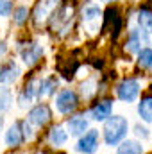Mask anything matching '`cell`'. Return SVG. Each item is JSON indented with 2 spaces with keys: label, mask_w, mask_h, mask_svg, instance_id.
<instances>
[{
  "label": "cell",
  "mask_w": 152,
  "mask_h": 154,
  "mask_svg": "<svg viewBox=\"0 0 152 154\" xmlns=\"http://www.w3.org/2000/svg\"><path fill=\"white\" fill-rule=\"evenodd\" d=\"M129 133V122L122 115H113L104 122V142L109 147H118Z\"/></svg>",
  "instance_id": "obj_1"
},
{
  "label": "cell",
  "mask_w": 152,
  "mask_h": 154,
  "mask_svg": "<svg viewBox=\"0 0 152 154\" xmlns=\"http://www.w3.org/2000/svg\"><path fill=\"white\" fill-rule=\"evenodd\" d=\"M116 95L120 100L123 102H134L140 95V81L134 79V77H127L123 79L118 86H116Z\"/></svg>",
  "instance_id": "obj_2"
},
{
  "label": "cell",
  "mask_w": 152,
  "mask_h": 154,
  "mask_svg": "<svg viewBox=\"0 0 152 154\" xmlns=\"http://www.w3.org/2000/svg\"><path fill=\"white\" fill-rule=\"evenodd\" d=\"M77 106H79V97H77V93L74 90L66 88V90L59 91V95H57V99H56V108H57V111H59L61 115H70V113H74L77 109Z\"/></svg>",
  "instance_id": "obj_3"
},
{
  "label": "cell",
  "mask_w": 152,
  "mask_h": 154,
  "mask_svg": "<svg viewBox=\"0 0 152 154\" xmlns=\"http://www.w3.org/2000/svg\"><path fill=\"white\" fill-rule=\"evenodd\" d=\"M99 138H100V134L97 129H88L82 136H79L75 149L82 154H93L99 149Z\"/></svg>",
  "instance_id": "obj_4"
},
{
  "label": "cell",
  "mask_w": 152,
  "mask_h": 154,
  "mask_svg": "<svg viewBox=\"0 0 152 154\" xmlns=\"http://www.w3.org/2000/svg\"><path fill=\"white\" fill-rule=\"evenodd\" d=\"M59 0H38L36 2V7H34V13H32V20L36 25L45 23L50 16H52V11H56Z\"/></svg>",
  "instance_id": "obj_5"
},
{
  "label": "cell",
  "mask_w": 152,
  "mask_h": 154,
  "mask_svg": "<svg viewBox=\"0 0 152 154\" xmlns=\"http://www.w3.org/2000/svg\"><path fill=\"white\" fill-rule=\"evenodd\" d=\"M25 142V134H23V120H16L13 122V125L5 131V145L11 149L20 147Z\"/></svg>",
  "instance_id": "obj_6"
},
{
  "label": "cell",
  "mask_w": 152,
  "mask_h": 154,
  "mask_svg": "<svg viewBox=\"0 0 152 154\" xmlns=\"http://www.w3.org/2000/svg\"><path fill=\"white\" fill-rule=\"evenodd\" d=\"M52 118V111L47 104H38L34 106L29 115H27V122L31 125H36V127H43L45 124H48V120Z\"/></svg>",
  "instance_id": "obj_7"
},
{
  "label": "cell",
  "mask_w": 152,
  "mask_h": 154,
  "mask_svg": "<svg viewBox=\"0 0 152 154\" xmlns=\"http://www.w3.org/2000/svg\"><path fill=\"white\" fill-rule=\"evenodd\" d=\"M147 39H149V34L145 31H141V29H131L129 38L125 41V50L127 52H132V54H138L143 48L141 45L147 43Z\"/></svg>",
  "instance_id": "obj_8"
},
{
  "label": "cell",
  "mask_w": 152,
  "mask_h": 154,
  "mask_svg": "<svg viewBox=\"0 0 152 154\" xmlns=\"http://www.w3.org/2000/svg\"><path fill=\"white\" fill-rule=\"evenodd\" d=\"M20 54H22V59H23V63L27 65V66H32V65H36L39 59H41V56H43V47L39 45V43H25V47L20 50Z\"/></svg>",
  "instance_id": "obj_9"
},
{
  "label": "cell",
  "mask_w": 152,
  "mask_h": 154,
  "mask_svg": "<svg viewBox=\"0 0 152 154\" xmlns=\"http://www.w3.org/2000/svg\"><path fill=\"white\" fill-rule=\"evenodd\" d=\"M66 133L70 136H82L88 129H90V120L86 118L84 115H77L72 116L68 122H66Z\"/></svg>",
  "instance_id": "obj_10"
},
{
  "label": "cell",
  "mask_w": 152,
  "mask_h": 154,
  "mask_svg": "<svg viewBox=\"0 0 152 154\" xmlns=\"http://www.w3.org/2000/svg\"><path fill=\"white\" fill-rule=\"evenodd\" d=\"M34 99H38V82L29 81L18 95V104H20V108H27L34 102Z\"/></svg>",
  "instance_id": "obj_11"
},
{
  "label": "cell",
  "mask_w": 152,
  "mask_h": 154,
  "mask_svg": "<svg viewBox=\"0 0 152 154\" xmlns=\"http://www.w3.org/2000/svg\"><path fill=\"white\" fill-rule=\"evenodd\" d=\"M20 77V66L14 61L0 65V84H13Z\"/></svg>",
  "instance_id": "obj_12"
},
{
  "label": "cell",
  "mask_w": 152,
  "mask_h": 154,
  "mask_svg": "<svg viewBox=\"0 0 152 154\" xmlns=\"http://www.w3.org/2000/svg\"><path fill=\"white\" fill-rule=\"evenodd\" d=\"M100 18H102V11H100L99 5H88V7L82 11V22H84V25H86L91 32L97 31V25H99Z\"/></svg>",
  "instance_id": "obj_13"
},
{
  "label": "cell",
  "mask_w": 152,
  "mask_h": 154,
  "mask_svg": "<svg viewBox=\"0 0 152 154\" xmlns=\"http://www.w3.org/2000/svg\"><path fill=\"white\" fill-rule=\"evenodd\" d=\"M111 111H113V102L108 100V99L100 100L91 108V118L97 120V122H106L111 116Z\"/></svg>",
  "instance_id": "obj_14"
},
{
  "label": "cell",
  "mask_w": 152,
  "mask_h": 154,
  "mask_svg": "<svg viewBox=\"0 0 152 154\" xmlns=\"http://www.w3.org/2000/svg\"><path fill=\"white\" fill-rule=\"evenodd\" d=\"M56 90H57V79H56V75H48L45 79H41L38 82V99H45V97L54 95Z\"/></svg>",
  "instance_id": "obj_15"
},
{
  "label": "cell",
  "mask_w": 152,
  "mask_h": 154,
  "mask_svg": "<svg viewBox=\"0 0 152 154\" xmlns=\"http://www.w3.org/2000/svg\"><path fill=\"white\" fill-rule=\"evenodd\" d=\"M48 140H50L52 145L61 147V145L66 143V140H68V133H66V129H65L63 125H54V127L50 129V133H48Z\"/></svg>",
  "instance_id": "obj_16"
},
{
  "label": "cell",
  "mask_w": 152,
  "mask_h": 154,
  "mask_svg": "<svg viewBox=\"0 0 152 154\" xmlns=\"http://www.w3.org/2000/svg\"><path fill=\"white\" fill-rule=\"evenodd\" d=\"M138 27L141 29V31H145L147 34H150L152 32V9L149 7H141L140 11H138Z\"/></svg>",
  "instance_id": "obj_17"
},
{
  "label": "cell",
  "mask_w": 152,
  "mask_h": 154,
  "mask_svg": "<svg viewBox=\"0 0 152 154\" xmlns=\"http://www.w3.org/2000/svg\"><path fill=\"white\" fill-rule=\"evenodd\" d=\"M138 115L141 116L143 122L152 124V95L143 97V99L138 102Z\"/></svg>",
  "instance_id": "obj_18"
},
{
  "label": "cell",
  "mask_w": 152,
  "mask_h": 154,
  "mask_svg": "<svg viewBox=\"0 0 152 154\" xmlns=\"http://www.w3.org/2000/svg\"><path fill=\"white\" fill-rule=\"evenodd\" d=\"M116 154H143V145L136 140H125L118 145Z\"/></svg>",
  "instance_id": "obj_19"
},
{
  "label": "cell",
  "mask_w": 152,
  "mask_h": 154,
  "mask_svg": "<svg viewBox=\"0 0 152 154\" xmlns=\"http://www.w3.org/2000/svg\"><path fill=\"white\" fill-rule=\"evenodd\" d=\"M11 104H13V93H11V90L5 88V86H0V113L7 111L11 108Z\"/></svg>",
  "instance_id": "obj_20"
},
{
  "label": "cell",
  "mask_w": 152,
  "mask_h": 154,
  "mask_svg": "<svg viewBox=\"0 0 152 154\" xmlns=\"http://www.w3.org/2000/svg\"><path fill=\"white\" fill-rule=\"evenodd\" d=\"M138 65L141 68H152V48L143 47L138 52Z\"/></svg>",
  "instance_id": "obj_21"
},
{
  "label": "cell",
  "mask_w": 152,
  "mask_h": 154,
  "mask_svg": "<svg viewBox=\"0 0 152 154\" xmlns=\"http://www.w3.org/2000/svg\"><path fill=\"white\" fill-rule=\"evenodd\" d=\"M27 18H29V9H27L25 5H20V7L14 9V13H13V20H14L16 25H23V23L27 22Z\"/></svg>",
  "instance_id": "obj_22"
},
{
  "label": "cell",
  "mask_w": 152,
  "mask_h": 154,
  "mask_svg": "<svg viewBox=\"0 0 152 154\" xmlns=\"http://www.w3.org/2000/svg\"><path fill=\"white\" fill-rule=\"evenodd\" d=\"M13 13V2L11 0H0V16H9Z\"/></svg>",
  "instance_id": "obj_23"
},
{
  "label": "cell",
  "mask_w": 152,
  "mask_h": 154,
  "mask_svg": "<svg viewBox=\"0 0 152 154\" xmlns=\"http://www.w3.org/2000/svg\"><path fill=\"white\" fill-rule=\"evenodd\" d=\"M81 88H82V95H84L86 99H90V97L97 91V88H95V82H93V81H91V82H82V86H81Z\"/></svg>",
  "instance_id": "obj_24"
},
{
  "label": "cell",
  "mask_w": 152,
  "mask_h": 154,
  "mask_svg": "<svg viewBox=\"0 0 152 154\" xmlns=\"http://www.w3.org/2000/svg\"><path fill=\"white\" fill-rule=\"evenodd\" d=\"M134 133H136V136H140V138H143V140H145V138H149V129H147V127H143V125H140V124L134 127Z\"/></svg>",
  "instance_id": "obj_25"
},
{
  "label": "cell",
  "mask_w": 152,
  "mask_h": 154,
  "mask_svg": "<svg viewBox=\"0 0 152 154\" xmlns=\"http://www.w3.org/2000/svg\"><path fill=\"white\" fill-rule=\"evenodd\" d=\"M5 52V45H4V41H0V56Z\"/></svg>",
  "instance_id": "obj_26"
},
{
  "label": "cell",
  "mask_w": 152,
  "mask_h": 154,
  "mask_svg": "<svg viewBox=\"0 0 152 154\" xmlns=\"http://www.w3.org/2000/svg\"><path fill=\"white\" fill-rule=\"evenodd\" d=\"M2 125H4V118L0 116V131H2Z\"/></svg>",
  "instance_id": "obj_27"
},
{
  "label": "cell",
  "mask_w": 152,
  "mask_h": 154,
  "mask_svg": "<svg viewBox=\"0 0 152 154\" xmlns=\"http://www.w3.org/2000/svg\"><path fill=\"white\" fill-rule=\"evenodd\" d=\"M106 2H116V0H106Z\"/></svg>",
  "instance_id": "obj_28"
}]
</instances>
